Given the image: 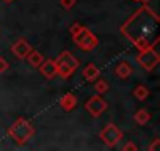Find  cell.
Returning a JSON list of instances; mask_svg holds the SVG:
<instances>
[{
    "mask_svg": "<svg viewBox=\"0 0 160 151\" xmlns=\"http://www.w3.org/2000/svg\"><path fill=\"white\" fill-rule=\"evenodd\" d=\"M5 2H7V3H10V2H13V0H5Z\"/></svg>",
    "mask_w": 160,
    "mask_h": 151,
    "instance_id": "603a6c76",
    "label": "cell"
},
{
    "mask_svg": "<svg viewBox=\"0 0 160 151\" xmlns=\"http://www.w3.org/2000/svg\"><path fill=\"white\" fill-rule=\"evenodd\" d=\"M151 118H152V115H151V112L148 110V109H140V110H137L135 112V115H133V120H135V123H138V124H148L149 121H151Z\"/></svg>",
    "mask_w": 160,
    "mask_h": 151,
    "instance_id": "5bb4252c",
    "label": "cell"
},
{
    "mask_svg": "<svg viewBox=\"0 0 160 151\" xmlns=\"http://www.w3.org/2000/svg\"><path fill=\"white\" fill-rule=\"evenodd\" d=\"M158 148H160V138H154V140H152V143L148 146V149H149V151H157Z\"/></svg>",
    "mask_w": 160,
    "mask_h": 151,
    "instance_id": "ffe728a7",
    "label": "cell"
},
{
    "mask_svg": "<svg viewBox=\"0 0 160 151\" xmlns=\"http://www.w3.org/2000/svg\"><path fill=\"white\" fill-rule=\"evenodd\" d=\"M25 60L28 61V65H32L33 68H38L42 61H44V55L41 54V52H38V50H30L28 52V55L25 57Z\"/></svg>",
    "mask_w": 160,
    "mask_h": 151,
    "instance_id": "4fadbf2b",
    "label": "cell"
},
{
    "mask_svg": "<svg viewBox=\"0 0 160 151\" xmlns=\"http://www.w3.org/2000/svg\"><path fill=\"white\" fill-rule=\"evenodd\" d=\"M107 107H108V104H107V101L101 96V95H93L87 102H85V109L88 110V113L93 117V118H98V117H101L105 110H107Z\"/></svg>",
    "mask_w": 160,
    "mask_h": 151,
    "instance_id": "52a82bcc",
    "label": "cell"
},
{
    "mask_svg": "<svg viewBox=\"0 0 160 151\" xmlns=\"http://www.w3.org/2000/svg\"><path fill=\"white\" fill-rule=\"evenodd\" d=\"M83 27H85V25H82L80 22H74V24H72V25L69 27V33H71V35L74 36V35H77V33H78L80 30H82Z\"/></svg>",
    "mask_w": 160,
    "mask_h": 151,
    "instance_id": "ac0fdd59",
    "label": "cell"
},
{
    "mask_svg": "<svg viewBox=\"0 0 160 151\" xmlns=\"http://www.w3.org/2000/svg\"><path fill=\"white\" fill-rule=\"evenodd\" d=\"M10 69V63L5 60V57H0V74H3Z\"/></svg>",
    "mask_w": 160,
    "mask_h": 151,
    "instance_id": "d6986e66",
    "label": "cell"
},
{
    "mask_svg": "<svg viewBox=\"0 0 160 151\" xmlns=\"http://www.w3.org/2000/svg\"><path fill=\"white\" fill-rule=\"evenodd\" d=\"M60 107L66 112H71L77 107V96L72 95V93H64L61 98H60Z\"/></svg>",
    "mask_w": 160,
    "mask_h": 151,
    "instance_id": "30bf717a",
    "label": "cell"
},
{
    "mask_svg": "<svg viewBox=\"0 0 160 151\" xmlns=\"http://www.w3.org/2000/svg\"><path fill=\"white\" fill-rule=\"evenodd\" d=\"M82 76H83V79H85L87 82H94L99 76H101V71H99V68H98L94 63H88V65L85 66Z\"/></svg>",
    "mask_w": 160,
    "mask_h": 151,
    "instance_id": "8fae6325",
    "label": "cell"
},
{
    "mask_svg": "<svg viewBox=\"0 0 160 151\" xmlns=\"http://www.w3.org/2000/svg\"><path fill=\"white\" fill-rule=\"evenodd\" d=\"M122 149H124V151H137V149H138V146H137L135 143L129 142V143H126V145L122 146Z\"/></svg>",
    "mask_w": 160,
    "mask_h": 151,
    "instance_id": "44dd1931",
    "label": "cell"
},
{
    "mask_svg": "<svg viewBox=\"0 0 160 151\" xmlns=\"http://www.w3.org/2000/svg\"><path fill=\"white\" fill-rule=\"evenodd\" d=\"M77 3V0H60V5L64 8V10H72Z\"/></svg>",
    "mask_w": 160,
    "mask_h": 151,
    "instance_id": "e0dca14e",
    "label": "cell"
},
{
    "mask_svg": "<svg viewBox=\"0 0 160 151\" xmlns=\"http://www.w3.org/2000/svg\"><path fill=\"white\" fill-rule=\"evenodd\" d=\"M137 63L148 72L154 71L158 63H160V54L157 52L155 46L154 47H148L144 50H140V54L137 55Z\"/></svg>",
    "mask_w": 160,
    "mask_h": 151,
    "instance_id": "277c9868",
    "label": "cell"
},
{
    "mask_svg": "<svg viewBox=\"0 0 160 151\" xmlns=\"http://www.w3.org/2000/svg\"><path fill=\"white\" fill-rule=\"evenodd\" d=\"M108 88H110V87H108V82H107V81H104V79H96V81H94V90H96L98 95L107 93Z\"/></svg>",
    "mask_w": 160,
    "mask_h": 151,
    "instance_id": "2e32d148",
    "label": "cell"
},
{
    "mask_svg": "<svg viewBox=\"0 0 160 151\" xmlns=\"http://www.w3.org/2000/svg\"><path fill=\"white\" fill-rule=\"evenodd\" d=\"M8 135L18 143V145H25L33 135H35V126L27 120V118H16L14 123L8 129Z\"/></svg>",
    "mask_w": 160,
    "mask_h": 151,
    "instance_id": "7a4b0ae2",
    "label": "cell"
},
{
    "mask_svg": "<svg viewBox=\"0 0 160 151\" xmlns=\"http://www.w3.org/2000/svg\"><path fill=\"white\" fill-rule=\"evenodd\" d=\"M115 74L118 76L119 79H127L129 76L132 74V66H130V63L126 61V60L119 61V63L116 65V68H115Z\"/></svg>",
    "mask_w": 160,
    "mask_h": 151,
    "instance_id": "7c38bea8",
    "label": "cell"
},
{
    "mask_svg": "<svg viewBox=\"0 0 160 151\" xmlns=\"http://www.w3.org/2000/svg\"><path fill=\"white\" fill-rule=\"evenodd\" d=\"M72 38H74V43L82 50H85V52H90V50H93V49H96L99 46L98 36L90 29H87V27H83L82 30H80L77 35H74Z\"/></svg>",
    "mask_w": 160,
    "mask_h": 151,
    "instance_id": "5b68a950",
    "label": "cell"
},
{
    "mask_svg": "<svg viewBox=\"0 0 160 151\" xmlns=\"http://www.w3.org/2000/svg\"><path fill=\"white\" fill-rule=\"evenodd\" d=\"M39 72L42 74V77H46V79H53L55 76H57V63H55V60H52V58H49V60H44L39 66Z\"/></svg>",
    "mask_w": 160,
    "mask_h": 151,
    "instance_id": "9c48e42d",
    "label": "cell"
},
{
    "mask_svg": "<svg viewBox=\"0 0 160 151\" xmlns=\"http://www.w3.org/2000/svg\"><path fill=\"white\" fill-rule=\"evenodd\" d=\"M122 137H124V134H122V131L116 126V124H113V123H108L101 132H99V138L104 142V145H107L108 148H115L121 140H122Z\"/></svg>",
    "mask_w": 160,
    "mask_h": 151,
    "instance_id": "8992f818",
    "label": "cell"
},
{
    "mask_svg": "<svg viewBox=\"0 0 160 151\" xmlns=\"http://www.w3.org/2000/svg\"><path fill=\"white\" fill-rule=\"evenodd\" d=\"M30 50H32V46H30V43H28L25 38H19V39L11 46V52H13L14 57L19 58V60H25V57L28 55Z\"/></svg>",
    "mask_w": 160,
    "mask_h": 151,
    "instance_id": "ba28073f",
    "label": "cell"
},
{
    "mask_svg": "<svg viewBox=\"0 0 160 151\" xmlns=\"http://www.w3.org/2000/svg\"><path fill=\"white\" fill-rule=\"evenodd\" d=\"M55 63H57V76H60L61 79H69L80 65L78 58L74 57L69 50L61 52L55 58Z\"/></svg>",
    "mask_w": 160,
    "mask_h": 151,
    "instance_id": "3957f363",
    "label": "cell"
},
{
    "mask_svg": "<svg viewBox=\"0 0 160 151\" xmlns=\"http://www.w3.org/2000/svg\"><path fill=\"white\" fill-rule=\"evenodd\" d=\"M121 35L138 50L154 46L157 47L160 41V22L157 11L151 10L148 5L140 7L121 25Z\"/></svg>",
    "mask_w": 160,
    "mask_h": 151,
    "instance_id": "6da1fadb",
    "label": "cell"
},
{
    "mask_svg": "<svg viewBox=\"0 0 160 151\" xmlns=\"http://www.w3.org/2000/svg\"><path fill=\"white\" fill-rule=\"evenodd\" d=\"M133 2H143V3H146L148 0H133Z\"/></svg>",
    "mask_w": 160,
    "mask_h": 151,
    "instance_id": "7402d4cb",
    "label": "cell"
},
{
    "mask_svg": "<svg viewBox=\"0 0 160 151\" xmlns=\"http://www.w3.org/2000/svg\"><path fill=\"white\" fill-rule=\"evenodd\" d=\"M149 95H151L149 88H148L146 85H143V84L137 85V87H135V90H133V96H135L138 101H144V99H148V96H149Z\"/></svg>",
    "mask_w": 160,
    "mask_h": 151,
    "instance_id": "9a60e30c",
    "label": "cell"
}]
</instances>
